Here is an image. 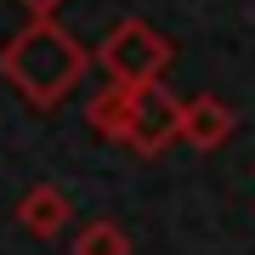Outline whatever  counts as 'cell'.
Segmentation results:
<instances>
[{
  "label": "cell",
  "instance_id": "5b68a950",
  "mask_svg": "<svg viewBox=\"0 0 255 255\" xmlns=\"http://www.w3.org/2000/svg\"><path fill=\"white\" fill-rule=\"evenodd\" d=\"M17 221H23V233H34V238H57L74 221V204H68V193L57 182H34L17 199Z\"/></svg>",
  "mask_w": 255,
  "mask_h": 255
},
{
  "label": "cell",
  "instance_id": "277c9868",
  "mask_svg": "<svg viewBox=\"0 0 255 255\" xmlns=\"http://www.w3.org/2000/svg\"><path fill=\"white\" fill-rule=\"evenodd\" d=\"M233 130H238V114L216 91H199V97L182 102V142L193 147V153H216V147H227Z\"/></svg>",
  "mask_w": 255,
  "mask_h": 255
},
{
  "label": "cell",
  "instance_id": "7a4b0ae2",
  "mask_svg": "<svg viewBox=\"0 0 255 255\" xmlns=\"http://www.w3.org/2000/svg\"><path fill=\"white\" fill-rule=\"evenodd\" d=\"M97 63H102V74H108L114 85H147V80H164V74H170L176 46L147 17H125V23H114L108 34H102Z\"/></svg>",
  "mask_w": 255,
  "mask_h": 255
},
{
  "label": "cell",
  "instance_id": "8992f818",
  "mask_svg": "<svg viewBox=\"0 0 255 255\" xmlns=\"http://www.w3.org/2000/svg\"><path fill=\"white\" fill-rule=\"evenodd\" d=\"M85 119L102 142H125L130 130V85H102V91L85 102Z\"/></svg>",
  "mask_w": 255,
  "mask_h": 255
},
{
  "label": "cell",
  "instance_id": "52a82bcc",
  "mask_svg": "<svg viewBox=\"0 0 255 255\" xmlns=\"http://www.w3.org/2000/svg\"><path fill=\"white\" fill-rule=\"evenodd\" d=\"M136 244H130V233L119 227L114 216H97V221H85L80 238H74V255H130Z\"/></svg>",
  "mask_w": 255,
  "mask_h": 255
},
{
  "label": "cell",
  "instance_id": "3957f363",
  "mask_svg": "<svg viewBox=\"0 0 255 255\" xmlns=\"http://www.w3.org/2000/svg\"><path fill=\"white\" fill-rule=\"evenodd\" d=\"M182 142V97L170 91L164 80H147V85H130V130H125V147L142 159H159Z\"/></svg>",
  "mask_w": 255,
  "mask_h": 255
},
{
  "label": "cell",
  "instance_id": "6da1fadb",
  "mask_svg": "<svg viewBox=\"0 0 255 255\" xmlns=\"http://www.w3.org/2000/svg\"><path fill=\"white\" fill-rule=\"evenodd\" d=\"M97 57L80 46V34H68L57 17H28L17 34L0 46V74L23 102L34 108H57L74 85L91 74Z\"/></svg>",
  "mask_w": 255,
  "mask_h": 255
},
{
  "label": "cell",
  "instance_id": "ba28073f",
  "mask_svg": "<svg viewBox=\"0 0 255 255\" xmlns=\"http://www.w3.org/2000/svg\"><path fill=\"white\" fill-rule=\"evenodd\" d=\"M17 6L28 11V17H57V11L68 6V0H17Z\"/></svg>",
  "mask_w": 255,
  "mask_h": 255
}]
</instances>
